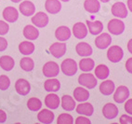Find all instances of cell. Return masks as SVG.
I'll return each mask as SVG.
<instances>
[{"mask_svg": "<svg viewBox=\"0 0 132 124\" xmlns=\"http://www.w3.org/2000/svg\"><path fill=\"white\" fill-rule=\"evenodd\" d=\"M97 79L95 78L94 75L92 74H87V73H83L79 76L78 78V83L82 85V86L86 87V88L89 89H94L97 86Z\"/></svg>", "mask_w": 132, "mask_h": 124, "instance_id": "cell-1", "label": "cell"}, {"mask_svg": "<svg viewBox=\"0 0 132 124\" xmlns=\"http://www.w3.org/2000/svg\"><path fill=\"white\" fill-rule=\"evenodd\" d=\"M61 71L63 72V74L66 76H73L77 72V64L75 60L73 59H66L61 65Z\"/></svg>", "mask_w": 132, "mask_h": 124, "instance_id": "cell-2", "label": "cell"}, {"mask_svg": "<svg viewBox=\"0 0 132 124\" xmlns=\"http://www.w3.org/2000/svg\"><path fill=\"white\" fill-rule=\"evenodd\" d=\"M124 51L119 46H112L107 51V58L112 63H118L123 59Z\"/></svg>", "mask_w": 132, "mask_h": 124, "instance_id": "cell-3", "label": "cell"}, {"mask_svg": "<svg viewBox=\"0 0 132 124\" xmlns=\"http://www.w3.org/2000/svg\"><path fill=\"white\" fill-rule=\"evenodd\" d=\"M108 31L113 35H121L125 31V24L118 19H112L108 22Z\"/></svg>", "mask_w": 132, "mask_h": 124, "instance_id": "cell-4", "label": "cell"}, {"mask_svg": "<svg viewBox=\"0 0 132 124\" xmlns=\"http://www.w3.org/2000/svg\"><path fill=\"white\" fill-rule=\"evenodd\" d=\"M60 73L59 65L55 62H47L43 66V74L47 78H54Z\"/></svg>", "mask_w": 132, "mask_h": 124, "instance_id": "cell-5", "label": "cell"}, {"mask_svg": "<svg viewBox=\"0 0 132 124\" xmlns=\"http://www.w3.org/2000/svg\"><path fill=\"white\" fill-rule=\"evenodd\" d=\"M128 97H129V90L127 87L123 86V85L118 87L113 94V100L118 104L124 103Z\"/></svg>", "mask_w": 132, "mask_h": 124, "instance_id": "cell-6", "label": "cell"}, {"mask_svg": "<svg viewBox=\"0 0 132 124\" xmlns=\"http://www.w3.org/2000/svg\"><path fill=\"white\" fill-rule=\"evenodd\" d=\"M15 90L20 95H27L31 91V85L24 79H19L15 82Z\"/></svg>", "mask_w": 132, "mask_h": 124, "instance_id": "cell-7", "label": "cell"}, {"mask_svg": "<svg viewBox=\"0 0 132 124\" xmlns=\"http://www.w3.org/2000/svg\"><path fill=\"white\" fill-rule=\"evenodd\" d=\"M112 43V37L111 36L107 33L101 34L98 37L95 39V45L100 50H104V49L108 48Z\"/></svg>", "mask_w": 132, "mask_h": 124, "instance_id": "cell-8", "label": "cell"}, {"mask_svg": "<svg viewBox=\"0 0 132 124\" xmlns=\"http://www.w3.org/2000/svg\"><path fill=\"white\" fill-rule=\"evenodd\" d=\"M112 14L113 16L124 19L127 16V9L123 2H116L112 6Z\"/></svg>", "mask_w": 132, "mask_h": 124, "instance_id": "cell-9", "label": "cell"}, {"mask_svg": "<svg viewBox=\"0 0 132 124\" xmlns=\"http://www.w3.org/2000/svg\"><path fill=\"white\" fill-rule=\"evenodd\" d=\"M48 16H47L46 13L42 11L37 12L36 15H34L32 17V22L34 24V25H36V27H39V28H43L47 25L48 24Z\"/></svg>", "mask_w": 132, "mask_h": 124, "instance_id": "cell-10", "label": "cell"}, {"mask_svg": "<svg viewBox=\"0 0 132 124\" xmlns=\"http://www.w3.org/2000/svg\"><path fill=\"white\" fill-rule=\"evenodd\" d=\"M50 51L51 55L55 58L62 57L66 52V44L63 42H56L53 43L50 48Z\"/></svg>", "mask_w": 132, "mask_h": 124, "instance_id": "cell-11", "label": "cell"}, {"mask_svg": "<svg viewBox=\"0 0 132 124\" xmlns=\"http://www.w3.org/2000/svg\"><path fill=\"white\" fill-rule=\"evenodd\" d=\"M102 114L104 118L107 119H113L117 117L118 115V108L116 105L112 103H108L104 105L102 108Z\"/></svg>", "mask_w": 132, "mask_h": 124, "instance_id": "cell-12", "label": "cell"}, {"mask_svg": "<svg viewBox=\"0 0 132 124\" xmlns=\"http://www.w3.org/2000/svg\"><path fill=\"white\" fill-rule=\"evenodd\" d=\"M3 18L7 22H15L19 18V12L13 7H7L3 10Z\"/></svg>", "mask_w": 132, "mask_h": 124, "instance_id": "cell-13", "label": "cell"}, {"mask_svg": "<svg viewBox=\"0 0 132 124\" xmlns=\"http://www.w3.org/2000/svg\"><path fill=\"white\" fill-rule=\"evenodd\" d=\"M19 10L22 15H24L26 17H29L35 14L36 7H35V4L33 2L26 0V1H23V2H21L20 4Z\"/></svg>", "mask_w": 132, "mask_h": 124, "instance_id": "cell-14", "label": "cell"}, {"mask_svg": "<svg viewBox=\"0 0 132 124\" xmlns=\"http://www.w3.org/2000/svg\"><path fill=\"white\" fill-rule=\"evenodd\" d=\"M55 36L59 41L64 42L71 37V30L64 25L59 26L55 31Z\"/></svg>", "mask_w": 132, "mask_h": 124, "instance_id": "cell-15", "label": "cell"}, {"mask_svg": "<svg viewBox=\"0 0 132 124\" xmlns=\"http://www.w3.org/2000/svg\"><path fill=\"white\" fill-rule=\"evenodd\" d=\"M73 34L78 39L85 38L87 35V28L83 22H76L73 26Z\"/></svg>", "mask_w": 132, "mask_h": 124, "instance_id": "cell-16", "label": "cell"}, {"mask_svg": "<svg viewBox=\"0 0 132 124\" xmlns=\"http://www.w3.org/2000/svg\"><path fill=\"white\" fill-rule=\"evenodd\" d=\"M37 119L41 123H52L54 120V113L48 109H43L37 114Z\"/></svg>", "mask_w": 132, "mask_h": 124, "instance_id": "cell-17", "label": "cell"}, {"mask_svg": "<svg viewBox=\"0 0 132 124\" xmlns=\"http://www.w3.org/2000/svg\"><path fill=\"white\" fill-rule=\"evenodd\" d=\"M45 9L50 14H57L61 10V4L59 0H47L45 3Z\"/></svg>", "mask_w": 132, "mask_h": 124, "instance_id": "cell-18", "label": "cell"}, {"mask_svg": "<svg viewBox=\"0 0 132 124\" xmlns=\"http://www.w3.org/2000/svg\"><path fill=\"white\" fill-rule=\"evenodd\" d=\"M76 50L77 54L82 57H87V56H90L93 53V50H92L91 46L89 44L86 43V42H80L78 43L76 47Z\"/></svg>", "mask_w": 132, "mask_h": 124, "instance_id": "cell-19", "label": "cell"}, {"mask_svg": "<svg viewBox=\"0 0 132 124\" xmlns=\"http://www.w3.org/2000/svg\"><path fill=\"white\" fill-rule=\"evenodd\" d=\"M87 26L88 28V31L91 35L96 36L99 35L102 32L103 30V24L100 21H87Z\"/></svg>", "mask_w": 132, "mask_h": 124, "instance_id": "cell-20", "label": "cell"}, {"mask_svg": "<svg viewBox=\"0 0 132 124\" xmlns=\"http://www.w3.org/2000/svg\"><path fill=\"white\" fill-rule=\"evenodd\" d=\"M45 105L50 109H57L60 105V98L55 93H50L45 98Z\"/></svg>", "mask_w": 132, "mask_h": 124, "instance_id": "cell-21", "label": "cell"}, {"mask_svg": "<svg viewBox=\"0 0 132 124\" xmlns=\"http://www.w3.org/2000/svg\"><path fill=\"white\" fill-rule=\"evenodd\" d=\"M15 65L14 59L10 56L4 55L0 57V67H2L3 70L5 71H11Z\"/></svg>", "mask_w": 132, "mask_h": 124, "instance_id": "cell-22", "label": "cell"}, {"mask_svg": "<svg viewBox=\"0 0 132 124\" xmlns=\"http://www.w3.org/2000/svg\"><path fill=\"white\" fill-rule=\"evenodd\" d=\"M73 97H75V100L77 102H86L89 98V92L86 89L77 87L73 91Z\"/></svg>", "mask_w": 132, "mask_h": 124, "instance_id": "cell-23", "label": "cell"}, {"mask_svg": "<svg viewBox=\"0 0 132 124\" xmlns=\"http://www.w3.org/2000/svg\"><path fill=\"white\" fill-rule=\"evenodd\" d=\"M76 112L80 115L89 117V116H92V114L94 112V107L89 103H83V104H80V105H77Z\"/></svg>", "mask_w": 132, "mask_h": 124, "instance_id": "cell-24", "label": "cell"}, {"mask_svg": "<svg viewBox=\"0 0 132 124\" xmlns=\"http://www.w3.org/2000/svg\"><path fill=\"white\" fill-rule=\"evenodd\" d=\"M23 36L29 40H36L39 36V31L33 25H26L23 28Z\"/></svg>", "mask_w": 132, "mask_h": 124, "instance_id": "cell-25", "label": "cell"}, {"mask_svg": "<svg viewBox=\"0 0 132 124\" xmlns=\"http://www.w3.org/2000/svg\"><path fill=\"white\" fill-rule=\"evenodd\" d=\"M44 88L47 91L50 92H56L61 88V83L60 81L56 79H47L44 83Z\"/></svg>", "mask_w": 132, "mask_h": 124, "instance_id": "cell-26", "label": "cell"}, {"mask_svg": "<svg viewBox=\"0 0 132 124\" xmlns=\"http://www.w3.org/2000/svg\"><path fill=\"white\" fill-rule=\"evenodd\" d=\"M116 89L114 83L112 80H105L100 85V91L103 95H111Z\"/></svg>", "mask_w": 132, "mask_h": 124, "instance_id": "cell-27", "label": "cell"}, {"mask_svg": "<svg viewBox=\"0 0 132 124\" xmlns=\"http://www.w3.org/2000/svg\"><path fill=\"white\" fill-rule=\"evenodd\" d=\"M76 101L70 95H63L61 98V107L66 111H73L76 108Z\"/></svg>", "mask_w": 132, "mask_h": 124, "instance_id": "cell-28", "label": "cell"}, {"mask_svg": "<svg viewBox=\"0 0 132 124\" xmlns=\"http://www.w3.org/2000/svg\"><path fill=\"white\" fill-rule=\"evenodd\" d=\"M84 7L89 13H97L101 9V4L99 0H85Z\"/></svg>", "mask_w": 132, "mask_h": 124, "instance_id": "cell-29", "label": "cell"}, {"mask_svg": "<svg viewBox=\"0 0 132 124\" xmlns=\"http://www.w3.org/2000/svg\"><path fill=\"white\" fill-rule=\"evenodd\" d=\"M19 50L21 54L30 55L35 51V45L29 41H22L19 45Z\"/></svg>", "mask_w": 132, "mask_h": 124, "instance_id": "cell-30", "label": "cell"}, {"mask_svg": "<svg viewBox=\"0 0 132 124\" xmlns=\"http://www.w3.org/2000/svg\"><path fill=\"white\" fill-rule=\"evenodd\" d=\"M110 74V70H109L108 66L105 65H99L96 67L95 69V75H96V78L99 79H106L109 76Z\"/></svg>", "mask_w": 132, "mask_h": 124, "instance_id": "cell-31", "label": "cell"}, {"mask_svg": "<svg viewBox=\"0 0 132 124\" xmlns=\"http://www.w3.org/2000/svg\"><path fill=\"white\" fill-rule=\"evenodd\" d=\"M95 65L94 61L90 58H84V59L80 60L79 62V68L84 72H89L93 69V67Z\"/></svg>", "mask_w": 132, "mask_h": 124, "instance_id": "cell-32", "label": "cell"}, {"mask_svg": "<svg viewBox=\"0 0 132 124\" xmlns=\"http://www.w3.org/2000/svg\"><path fill=\"white\" fill-rule=\"evenodd\" d=\"M20 66L21 67V69L23 71L30 72L35 67V62L33 61V59H31L29 57H23L20 61Z\"/></svg>", "mask_w": 132, "mask_h": 124, "instance_id": "cell-33", "label": "cell"}, {"mask_svg": "<svg viewBox=\"0 0 132 124\" xmlns=\"http://www.w3.org/2000/svg\"><path fill=\"white\" fill-rule=\"evenodd\" d=\"M27 107L31 111H38L42 107V102L36 97L30 98L27 102Z\"/></svg>", "mask_w": 132, "mask_h": 124, "instance_id": "cell-34", "label": "cell"}, {"mask_svg": "<svg viewBox=\"0 0 132 124\" xmlns=\"http://www.w3.org/2000/svg\"><path fill=\"white\" fill-rule=\"evenodd\" d=\"M57 123L58 124H73V119L70 114L62 113V114H61L59 117H58Z\"/></svg>", "mask_w": 132, "mask_h": 124, "instance_id": "cell-35", "label": "cell"}, {"mask_svg": "<svg viewBox=\"0 0 132 124\" xmlns=\"http://www.w3.org/2000/svg\"><path fill=\"white\" fill-rule=\"evenodd\" d=\"M10 80L9 79V76L2 75L0 76V90L1 91H6L10 88Z\"/></svg>", "mask_w": 132, "mask_h": 124, "instance_id": "cell-36", "label": "cell"}, {"mask_svg": "<svg viewBox=\"0 0 132 124\" xmlns=\"http://www.w3.org/2000/svg\"><path fill=\"white\" fill-rule=\"evenodd\" d=\"M9 30H10L9 24L4 21H0V36H4V35L7 34Z\"/></svg>", "mask_w": 132, "mask_h": 124, "instance_id": "cell-37", "label": "cell"}, {"mask_svg": "<svg viewBox=\"0 0 132 124\" xmlns=\"http://www.w3.org/2000/svg\"><path fill=\"white\" fill-rule=\"evenodd\" d=\"M120 124H132V118L127 115H122L119 119Z\"/></svg>", "mask_w": 132, "mask_h": 124, "instance_id": "cell-38", "label": "cell"}, {"mask_svg": "<svg viewBox=\"0 0 132 124\" xmlns=\"http://www.w3.org/2000/svg\"><path fill=\"white\" fill-rule=\"evenodd\" d=\"M91 121L86 117H78L76 119V124H90Z\"/></svg>", "mask_w": 132, "mask_h": 124, "instance_id": "cell-39", "label": "cell"}, {"mask_svg": "<svg viewBox=\"0 0 132 124\" xmlns=\"http://www.w3.org/2000/svg\"><path fill=\"white\" fill-rule=\"evenodd\" d=\"M125 110L127 114L132 115V99H128L125 104Z\"/></svg>", "mask_w": 132, "mask_h": 124, "instance_id": "cell-40", "label": "cell"}, {"mask_svg": "<svg viewBox=\"0 0 132 124\" xmlns=\"http://www.w3.org/2000/svg\"><path fill=\"white\" fill-rule=\"evenodd\" d=\"M7 48V41L6 38L0 36V51H4Z\"/></svg>", "mask_w": 132, "mask_h": 124, "instance_id": "cell-41", "label": "cell"}, {"mask_svg": "<svg viewBox=\"0 0 132 124\" xmlns=\"http://www.w3.org/2000/svg\"><path fill=\"white\" fill-rule=\"evenodd\" d=\"M126 69L128 73L132 74V57L128 58L126 62Z\"/></svg>", "mask_w": 132, "mask_h": 124, "instance_id": "cell-42", "label": "cell"}, {"mask_svg": "<svg viewBox=\"0 0 132 124\" xmlns=\"http://www.w3.org/2000/svg\"><path fill=\"white\" fill-rule=\"evenodd\" d=\"M7 120V114L4 110L0 109V123H4Z\"/></svg>", "mask_w": 132, "mask_h": 124, "instance_id": "cell-43", "label": "cell"}, {"mask_svg": "<svg viewBox=\"0 0 132 124\" xmlns=\"http://www.w3.org/2000/svg\"><path fill=\"white\" fill-rule=\"evenodd\" d=\"M127 50H128V51L132 54V38L127 42Z\"/></svg>", "mask_w": 132, "mask_h": 124, "instance_id": "cell-44", "label": "cell"}, {"mask_svg": "<svg viewBox=\"0 0 132 124\" xmlns=\"http://www.w3.org/2000/svg\"><path fill=\"white\" fill-rule=\"evenodd\" d=\"M127 7L132 12V0H127Z\"/></svg>", "mask_w": 132, "mask_h": 124, "instance_id": "cell-45", "label": "cell"}, {"mask_svg": "<svg viewBox=\"0 0 132 124\" xmlns=\"http://www.w3.org/2000/svg\"><path fill=\"white\" fill-rule=\"evenodd\" d=\"M11 1H12L13 3H19L20 1H21V0H11Z\"/></svg>", "mask_w": 132, "mask_h": 124, "instance_id": "cell-46", "label": "cell"}, {"mask_svg": "<svg viewBox=\"0 0 132 124\" xmlns=\"http://www.w3.org/2000/svg\"><path fill=\"white\" fill-rule=\"evenodd\" d=\"M101 1H102V3H108L110 0H101Z\"/></svg>", "mask_w": 132, "mask_h": 124, "instance_id": "cell-47", "label": "cell"}, {"mask_svg": "<svg viewBox=\"0 0 132 124\" xmlns=\"http://www.w3.org/2000/svg\"><path fill=\"white\" fill-rule=\"evenodd\" d=\"M61 1H63V2H69L70 0H61Z\"/></svg>", "mask_w": 132, "mask_h": 124, "instance_id": "cell-48", "label": "cell"}]
</instances>
